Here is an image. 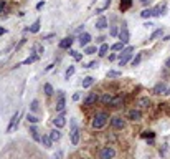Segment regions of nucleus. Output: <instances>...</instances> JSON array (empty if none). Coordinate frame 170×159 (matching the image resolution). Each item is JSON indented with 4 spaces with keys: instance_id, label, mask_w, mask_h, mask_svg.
Instances as JSON below:
<instances>
[{
    "instance_id": "1",
    "label": "nucleus",
    "mask_w": 170,
    "mask_h": 159,
    "mask_svg": "<svg viewBox=\"0 0 170 159\" xmlns=\"http://www.w3.org/2000/svg\"><path fill=\"white\" fill-rule=\"evenodd\" d=\"M109 121V116L106 113H96V116L93 118V128L94 129H101L106 126V123Z\"/></svg>"
},
{
    "instance_id": "2",
    "label": "nucleus",
    "mask_w": 170,
    "mask_h": 159,
    "mask_svg": "<svg viewBox=\"0 0 170 159\" xmlns=\"http://www.w3.org/2000/svg\"><path fill=\"white\" fill-rule=\"evenodd\" d=\"M119 40H121L124 45H127V43H129V40H130L129 27H127V22H126V20H122V25H121V28H119Z\"/></svg>"
},
{
    "instance_id": "3",
    "label": "nucleus",
    "mask_w": 170,
    "mask_h": 159,
    "mask_svg": "<svg viewBox=\"0 0 170 159\" xmlns=\"http://www.w3.org/2000/svg\"><path fill=\"white\" fill-rule=\"evenodd\" d=\"M78 143H79V128H78L76 121L71 119V144L76 146Z\"/></svg>"
},
{
    "instance_id": "4",
    "label": "nucleus",
    "mask_w": 170,
    "mask_h": 159,
    "mask_svg": "<svg viewBox=\"0 0 170 159\" xmlns=\"http://www.w3.org/2000/svg\"><path fill=\"white\" fill-rule=\"evenodd\" d=\"M65 106H66V101H65V91L59 90V91H58V100H56V111L65 113Z\"/></svg>"
},
{
    "instance_id": "5",
    "label": "nucleus",
    "mask_w": 170,
    "mask_h": 159,
    "mask_svg": "<svg viewBox=\"0 0 170 159\" xmlns=\"http://www.w3.org/2000/svg\"><path fill=\"white\" fill-rule=\"evenodd\" d=\"M114 156H116V151L109 146L102 147V149L99 151V159H112Z\"/></svg>"
},
{
    "instance_id": "6",
    "label": "nucleus",
    "mask_w": 170,
    "mask_h": 159,
    "mask_svg": "<svg viewBox=\"0 0 170 159\" xmlns=\"http://www.w3.org/2000/svg\"><path fill=\"white\" fill-rule=\"evenodd\" d=\"M111 124L114 129H124L126 128V121L121 118V116H114V118H111Z\"/></svg>"
},
{
    "instance_id": "7",
    "label": "nucleus",
    "mask_w": 170,
    "mask_h": 159,
    "mask_svg": "<svg viewBox=\"0 0 170 159\" xmlns=\"http://www.w3.org/2000/svg\"><path fill=\"white\" fill-rule=\"evenodd\" d=\"M127 118H129L130 121H140V119H142V111H140V109H129V111H127Z\"/></svg>"
},
{
    "instance_id": "8",
    "label": "nucleus",
    "mask_w": 170,
    "mask_h": 159,
    "mask_svg": "<svg viewBox=\"0 0 170 159\" xmlns=\"http://www.w3.org/2000/svg\"><path fill=\"white\" fill-rule=\"evenodd\" d=\"M18 118H20V113L18 111L13 113L12 119H10V124H8V128H7V133H12L15 128H18Z\"/></svg>"
},
{
    "instance_id": "9",
    "label": "nucleus",
    "mask_w": 170,
    "mask_h": 159,
    "mask_svg": "<svg viewBox=\"0 0 170 159\" xmlns=\"http://www.w3.org/2000/svg\"><path fill=\"white\" fill-rule=\"evenodd\" d=\"M165 12H167V5L160 3V5L152 8V17H162V15H165Z\"/></svg>"
},
{
    "instance_id": "10",
    "label": "nucleus",
    "mask_w": 170,
    "mask_h": 159,
    "mask_svg": "<svg viewBox=\"0 0 170 159\" xmlns=\"http://www.w3.org/2000/svg\"><path fill=\"white\" fill-rule=\"evenodd\" d=\"M91 40H93V38H91V35L88 33V31H83V33H81L79 37H78V41H79L81 47H88Z\"/></svg>"
},
{
    "instance_id": "11",
    "label": "nucleus",
    "mask_w": 170,
    "mask_h": 159,
    "mask_svg": "<svg viewBox=\"0 0 170 159\" xmlns=\"http://www.w3.org/2000/svg\"><path fill=\"white\" fill-rule=\"evenodd\" d=\"M167 90H168L167 84H165L164 81H160V83H157V84L154 86L152 93H154V94H164V93H167Z\"/></svg>"
},
{
    "instance_id": "12",
    "label": "nucleus",
    "mask_w": 170,
    "mask_h": 159,
    "mask_svg": "<svg viewBox=\"0 0 170 159\" xmlns=\"http://www.w3.org/2000/svg\"><path fill=\"white\" fill-rule=\"evenodd\" d=\"M73 41H74L73 37H66V38H63V40L59 41L58 47L61 48V50H69V48H71V45H73Z\"/></svg>"
},
{
    "instance_id": "13",
    "label": "nucleus",
    "mask_w": 170,
    "mask_h": 159,
    "mask_svg": "<svg viewBox=\"0 0 170 159\" xmlns=\"http://www.w3.org/2000/svg\"><path fill=\"white\" fill-rule=\"evenodd\" d=\"M98 101H99V96H98V94H96V93H89V94H88V98L83 101V104H84V106H93V104H96Z\"/></svg>"
},
{
    "instance_id": "14",
    "label": "nucleus",
    "mask_w": 170,
    "mask_h": 159,
    "mask_svg": "<svg viewBox=\"0 0 170 159\" xmlns=\"http://www.w3.org/2000/svg\"><path fill=\"white\" fill-rule=\"evenodd\" d=\"M53 124H55V128H63V126L66 124V118L63 113H59L58 116H56L55 119H53Z\"/></svg>"
},
{
    "instance_id": "15",
    "label": "nucleus",
    "mask_w": 170,
    "mask_h": 159,
    "mask_svg": "<svg viewBox=\"0 0 170 159\" xmlns=\"http://www.w3.org/2000/svg\"><path fill=\"white\" fill-rule=\"evenodd\" d=\"M124 103V98L122 96H112L111 103H109V106H112V108H121Z\"/></svg>"
},
{
    "instance_id": "16",
    "label": "nucleus",
    "mask_w": 170,
    "mask_h": 159,
    "mask_svg": "<svg viewBox=\"0 0 170 159\" xmlns=\"http://www.w3.org/2000/svg\"><path fill=\"white\" fill-rule=\"evenodd\" d=\"M25 31H30V33H38L40 31V20H35L28 28H25Z\"/></svg>"
},
{
    "instance_id": "17",
    "label": "nucleus",
    "mask_w": 170,
    "mask_h": 159,
    "mask_svg": "<svg viewBox=\"0 0 170 159\" xmlns=\"http://www.w3.org/2000/svg\"><path fill=\"white\" fill-rule=\"evenodd\" d=\"M162 35H164V28H157V30L152 31V35L149 37V41H155L157 38H160Z\"/></svg>"
},
{
    "instance_id": "18",
    "label": "nucleus",
    "mask_w": 170,
    "mask_h": 159,
    "mask_svg": "<svg viewBox=\"0 0 170 159\" xmlns=\"http://www.w3.org/2000/svg\"><path fill=\"white\" fill-rule=\"evenodd\" d=\"M106 27H107V18L106 17H99L96 20V28L98 30H104Z\"/></svg>"
},
{
    "instance_id": "19",
    "label": "nucleus",
    "mask_w": 170,
    "mask_h": 159,
    "mask_svg": "<svg viewBox=\"0 0 170 159\" xmlns=\"http://www.w3.org/2000/svg\"><path fill=\"white\" fill-rule=\"evenodd\" d=\"M50 137H51L53 143H55V141H59V139H61V133H59V128H55L53 131H50Z\"/></svg>"
},
{
    "instance_id": "20",
    "label": "nucleus",
    "mask_w": 170,
    "mask_h": 159,
    "mask_svg": "<svg viewBox=\"0 0 170 159\" xmlns=\"http://www.w3.org/2000/svg\"><path fill=\"white\" fill-rule=\"evenodd\" d=\"M94 81H96V80H94L93 76H86V78L81 81V84H83V88H89V86H93V84H94Z\"/></svg>"
},
{
    "instance_id": "21",
    "label": "nucleus",
    "mask_w": 170,
    "mask_h": 159,
    "mask_svg": "<svg viewBox=\"0 0 170 159\" xmlns=\"http://www.w3.org/2000/svg\"><path fill=\"white\" fill-rule=\"evenodd\" d=\"M150 104H152V101L149 98H140L137 101V106H140V108H150Z\"/></svg>"
},
{
    "instance_id": "22",
    "label": "nucleus",
    "mask_w": 170,
    "mask_h": 159,
    "mask_svg": "<svg viewBox=\"0 0 170 159\" xmlns=\"http://www.w3.org/2000/svg\"><path fill=\"white\" fill-rule=\"evenodd\" d=\"M130 7H132V0H121V5H119L121 12H126V10L130 8Z\"/></svg>"
},
{
    "instance_id": "23",
    "label": "nucleus",
    "mask_w": 170,
    "mask_h": 159,
    "mask_svg": "<svg viewBox=\"0 0 170 159\" xmlns=\"http://www.w3.org/2000/svg\"><path fill=\"white\" fill-rule=\"evenodd\" d=\"M107 51H109V45L107 43H102L101 47H99V50H98V55L99 56H106V55H107Z\"/></svg>"
},
{
    "instance_id": "24",
    "label": "nucleus",
    "mask_w": 170,
    "mask_h": 159,
    "mask_svg": "<svg viewBox=\"0 0 170 159\" xmlns=\"http://www.w3.org/2000/svg\"><path fill=\"white\" fill-rule=\"evenodd\" d=\"M41 143H43V146L47 147V149H50V147H51V144H53V141H51V137H50V136L45 134V136H41Z\"/></svg>"
},
{
    "instance_id": "25",
    "label": "nucleus",
    "mask_w": 170,
    "mask_h": 159,
    "mask_svg": "<svg viewBox=\"0 0 170 159\" xmlns=\"http://www.w3.org/2000/svg\"><path fill=\"white\" fill-rule=\"evenodd\" d=\"M30 133H31V136H33L35 141H41V136H40V133H38V129L35 128V126H30Z\"/></svg>"
},
{
    "instance_id": "26",
    "label": "nucleus",
    "mask_w": 170,
    "mask_h": 159,
    "mask_svg": "<svg viewBox=\"0 0 170 159\" xmlns=\"http://www.w3.org/2000/svg\"><path fill=\"white\" fill-rule=\"evenodd\" d=\"M69 55H71L73 58L76 60V61H79V60H83V55H84V53H79V51H76V50H71V48H69Z\"/></svg>"
},
{
    "instance_id": "27",
    "label": "nucleus",
    "mask_w": 170,
    "mask_h": 159,
    "mask_svg": "<svg viewBox=\"0 0 170 159\" xmlns=\"http://www.w3.org/2000/svg\"><path fill=\"white\" fill-rule=\"evenodd\" d=\"M33 53L35 55H38V56H41L43 55V47H41L40 43H35L33 45Z\"/></svg>"
},
{
    "instance_id": "28",
    "label": "nucleus",
    "mask_w": 170,
    "mask_h": 159,
    "mask_svg": "<svg viewBox=\"0 0 170 159\" xmlns=\"http://www.w3.org/2000/svg\"><path fill=\"white\" fill-rule=\"evenodd\" d=\"M124 48H126V47H124L122 41H117V43H114V45L111 47V50H112V51H122Z\"/></svg>"
},
{
    "instance_id": "29",
    "label": "nucleus",
    "mask_w": 170,
    "mask_h": 159,
    "mask_svg": "<svg viewBox=\"0 0 170 159\" xmlns=\"http://www.w3.org/2000/svg\"><path fill=\"white\" fill-rule=\"evenodd\" d=\"M111 2H112V0H106V2H104V5H102V7H99V8H96V13H101V12H104V10H107L109 7H111Z\"/></svg>"
},
{
    "instance_id": "30",
    "label": "nucleus",
    "mask_w": 170,
    "mask_h": 159,
    "mask_svg": "<svg viewBox=\"0 0 170 159\" xmlns=\"http://www.w3.org/2000/svg\"><path fill=\"white\" fill-rule=\"evenodd\" d=\"M43 90H45V94H47V96H51V94L55 93V91H53V86H51L50 83H45Z\"/></svg>"
},
{
    "instance_id": "31",
    "label": "nucleus",
    "mask_w": 170,
    "mask_h": 159,
    "mask_svg": "<svg viewBox=\"0 0 170 159\" xmlns=\"http://www.w3.org/2000/svg\"><path fill=\"white\" fill-rule=\"evenodd\" d=\"M140 17H142V18H150L152 17V8H144L142 12H140Z\"/></svg>"
},
{
    "instance_id": "32",
    "label": "nucleus",
    "mask_w": 170,
    "mask_h": 159,
    "mask_svg": "<svg viewBox=\"0 0 170 159\" xmlns=\"http://www.w3.org/2000/svg\"><path fill=\"white\" fill-rule=\"evenodd\" d=\"M27 121L30 123V124H37L40 119H38L37 116H33V114H30V113H28V114H27Z\"/></svg>"
},
{
    "instance_id": "33",
    "label": "nucleus",
    "mask_w": 170,
    "mask_h": 159,
    "mask_svg": "<svg viewBox=\"0 0 170 159\" xmlns=\"http://www.w3.org/2000/svg\"><path fill=\"white\" fill-rule=\"evenodd\" d=\"M122 73L121 71H116V70H109L107 71V78H119Z\"/></svg>"
},
{
    "instance_id": "34",
    "label": "nucleus",
    "mask_w": 170,
    "mask_h": 159,
    "mask_svg": "<svg viewBox=\"0 0 170 159\" xmlns=\"http://www.w3.org/2000/svg\"><path fill=\"white\" fill-rule=\"evenodd\" d=\"M132 51H134V47H126V48H124V50H122L121 53H119V58H122L124 55H130Z\"/></svg>"
},
{
    "instance_id": "35",
    "label": "nucleus",
    "mask_w": 170,
    "mask_h": 159,
    "mask_svg": "<svg viewBox=\"0 0 170 159\" xmlns=\"http://www.w3.org/2000/svg\"><path fill=\"white\" fill-rule=\"evenodd\" d=\"M93 53H98L96 47H93V45H89V47L84 48V55H93Z\"/></svg>"
},
{
    "instance_id": "36",
    "label": "nucleus",
    "mask_w": 170,
    "mask_h": 159,
    "mask_svg": "<svg viewBox=\"0 0 170 159\" xmlns=\"http://www.w3.org/2000/svg\"><path fill=\"white\" fill-rule=\"evenodd\" d=\"M74 71H76V70H74V66H69V68L66 70V73H65V78L69 80V78H71V76L74 75Z\"/></svg>"
},
{
    "instance_id": "37",
    "label": "nucleus",
    "mask_w": 170,
    "mask_h": 159,
    "mask_svg": "<svg viewBox=\"0 0 170 159\" xmlns=\"http://www.w3.org/2000/svg\"><path fill=\"white\" fill-rule=\"evenodd\" d=\"M140 61H142V53H137V55H136V58L132 60V66H137Z\"/></svg>"
},
{
    "instance_id": "38",
    "label": "nucleus",
    "mask_w": 170,
    "mask_h": 159,
    "mask_svg": "<svg viewBox=\"0 0 170 159\" xmlns=\"http://www.w3.org/2000/svg\"><path fill=\"white\" fill-rule=\"evenodd\" d=\"M111 100H112V96H111V94H107V93L101 96V101H102L104 104H109V103H111Z\"/></svg>"
},
{
    "instance_id": "39",
    "label": "nucleus",
    "mask_w": 170,
    "mask_h": 159,
    "mask_svg": "<svg viewBox=\"0 0 170 159\" xmlns=\"http://www.w3.org/2000/svg\"><path fill=\"white\" fill-rule=\"evenodd\" d=\"M109 33H111V37H119V28L116 25H111V30H109Z\"/></svg>"
},
{
    "instance_id": "40",
    "label": "nucleus",
    "mask_w": 170,
    "mask_h": 159,
    "mask_svg": "<svg viewBox=\"0 0 170 159\" xmlns=\"http://www.w3.org/2000/svg\"><path fill=\"white\" fill-rule=\"evenodd\" d=\"M98 66H99V61L93 60V61H89L88 65H84V68H98Z\"/></svg>"
},
{
    "instance_id": "41",
    "label": "nucleus",
    "mask_w": 170,
    "mask_h": 159,
    "mask_svg": "<svg viewBox=\"0 0 170 159\" xmlns=\"http://www.w3.org/2000/svg\"><path fill=\"white\" fill-rule=\"evenodd\" d=\"M38 108H40V106H38V101L33 100V101H31V104H30V109H31V111H38Z\"/></svg>"
},
{
    "instance_id": "42",
    "label": "nucleus",
    "mask_w": 170,
    "mask_h": 159,
    "mask_svg": "<svg viewBox=\"0 0 170 159\" xmlns=\"http://www.w3.org/2000/svg\"><path fill=\"white\" fill-rule=\"evenodd\" d=\"M154 136H155L154 131H144L142 133V137H154Z\"/></svg>"
},
{
    "instance_id": "43",
    "label": "nucleus",
    "mask_w": 170,
    "mask_h": 159,
    "mask_svg": "<svg viewBox=\"0 0 170 159\" xmlns=\"http://www.w3.org/2000/svg\"><path fill=\"white\" fill-rule=\"evenodd\" d=\"M83 31H84V25H79V27H78V28H76V30H74V33L81 35V33H83Z\"/></svg>"
},
{
    "instance_id": "44",
    "label": "nucleus",
    "mask_w": 170,
    "mask_h": 159,
    "mask_svg": "<svg viewBox=\"0 0 170 159\" xmlns=\"http://www.w3.org/2000/svg\"><path fill=\"white\" fill-rule=\"evenodd\" d=\"M104 40H106V37H98V38H96V43L102 45V43H104Z\"/></svg>"
},
{
    "instance_id": "45",
    "label": "nucleus",
    "mask_w": 170,
    "mask_h": 159,
    "mask_svg": "<svg viewBox=\"0 0 170 159\" xmlns=\"http://www.w3.org/2000/svg\"><path fill=\"white\" fill-rule=\"evenodd\" d=\"M43 7H45V2H38L37 3V10H41Z\"/></svg>"
},
{
    "instance_id": "46",
    "label": "nucleus",
    "mask_w": 170,
    "mask_h": 159,
    "mask_svg": "<svg viewBox=\"0 0 170 159\" xmlns=\"http://www.w3.org/2000/svg\"><path fill=\"white\" fill-rule=\"evenodd\" d=\"M116 58H117V55H116V53H111V55H109V61H114Z\"/></svg>"
},
{
    "instance_id": "47",
    "label": "nucleus",
    "mask_w": 170,
    "mask_h": 159,
    "mask_svg": "<svg viewBox=\"0 0 170 159\" xmlns=\"http://www.w3.org/2000/svg\"><path fill=\"white\" fill-rule=\"evenodd\" d=\"M144 27H146V28H152V27H154V23H152V22H146V23H144Z\"/></svg>"
},
{
    "instance_id": "48",
    "label": "nucleus",
    "mask_w": 170,
    "mask_h": 159,
    "mask_svg": "<svg viewBox=\"0 0 170 159\" xmlns=\"http://www.w3.org/2000/svg\"><path fill=\"white\" fill-rule=\"evenodd\" d=\"M79 98H81V94H79V93H74V94H73V100H74V101H78Z\"/></svg>"
},
{
    "instance_id": "49",
    "label": "nucleus",
    "mask_w": 170,
    "mask_h": 159,
    "mask_svg": "<svg viewBox=\"0 0 170 159\" xmlns=\"http://www.w3.org/2000/svg\"><path fill=\"white\" fill-rule=\"evenodd\" d=\"M53 37H55V33H48V35L43 37V40H48V38H53Z\"/></svg>"
},
{
    "instance_id": "50",
    "label": "nucleus",
    "mask_w": 170,
    "mask_h": 159,
    "mask_svg": "<svg viewBox=\"0 0 170 159\" xmlns=\"http://www.w3.org/2000/svg\"><path fill=\"white\" fill-rule=\"evenodd\" d=\"M3 7H5V2H3V0H0V13L3 12Z\"/></svg>"
},
{
    "instance_id": "51",
    "label": "nucleus",
    "mask_w": 170,
    "mask_h": 159,
    "mask_svg": "<svg viewBox=\"0 0 170 159\" xmlns=\"http://www.w3.org/2000/svg\"><path fill=\"white\" fill-rule=\"evenodd\" d=\"M53 66H55V65H48V66H47V70H45V71H50V70H53Z\"/></svg>"
},
{
    "instance_id": "52",
    "label": "nucleus",
    "mask_w": 170,
    "mask_h": 159,
    "mask_svg": "<svg viewBox=\"0 0 170 159\" xmlns=\"http://www.w3.org/2000/svg\"><path fill=\"white\" fill-rule=\"evenodd\" d=\"M162 40H164V41H170V35H167V37H164Z\"/></svg>"
},
{
    "instance_id": "53",
    "label": "nucleus",
    "mask_w": 170,
    "mask_h": 159,
    "mask_svg": "<svg viewBox=\"0 0 170 159\" xmlns=\"http://www.w3.org/2000/svg\"><path fill=\"white\" fill-rule=\"evenodd\" d=\"M7 33V30H5V28H0V35H5Z\"/></svg>"
},
{
    "instance_id": "54",
    "label": "nucleus",
    "mask_w": 170,
    "mask_h": 159,
    "mask_svg": "<svg viewBox=\"0 0 170 159\" xmlns=\"http://www.w3.org/2000/svg\"><path fill=\"white\" fill-rule=\"evenodd\" d=\"M165 66H167V68H170V58H167V61H165Z\"/></svg>"
},
{
    "instance_id": "55",
    "label": "nucleus",
    "mask_w": 170,
    "mask_h": 159,
    "mask_svg": "<svg viewBox=\"0 0 170 159\" xmlns=\"http://www.w3.org/2000/svg\"><path fill=\"white\" fill-rule=\"evenodd\" d=\"M140 3L142 5H149V0H140Z\"/></svg>"
},
{
    "instance_id": "56",
    "label": "nucleus",
    "mask_w": 170,
    "mask_h": 159,
    "mask_svg": "<svg viewBox=\"0 0 170 159\" xmlns=\"http://www.w3.org/2000/svg\"><path fill=\"white\" fill-rule=\"evenodd\" d=\"M165 94H168V96H170V88H168V90H167V93H165Z\"/></svg>"
}]
</instances>
